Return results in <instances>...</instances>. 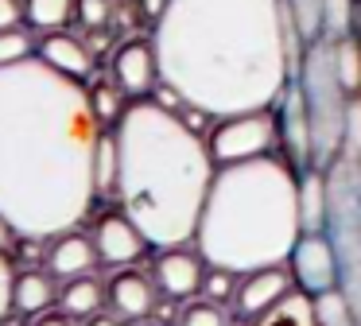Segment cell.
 I'll return each mask as SVG.
<instances>
[{
	"mask_svg": "<svg viewBox=\"0 0 361 326\" xmlns=\"http://www.w3.org/2000/svg\"><path fill=\"white\" fill-rule=\"evenodd\" d=\"M102 132L82 82L35 54L0 66V214L16 237L51 241L90 214Z\"/></svg>",
	"mask_w": 361,
	"mask_h": 326,
	"instance_id": "cell-1",
	"label": "cell"
},
{
	"mask_svg": "<svg viewBox=\"0 0 361 326\" xmlns=\"http://www.w3.org/2000/svg\"><path fill=\"white\" fill-rule=\"evenodd\" d=\"M159 82L183 105L221 116L276 109L299 74L307 39L283 0H167L152 23Z\"/></svg>",
	"mask_w": 361,
	"mask_h": 326,
	"instance_id": "cell-2",
	"label": "cell"
},
{
	"mask_svg": "<svg viewBox=\"0 0 361 326\" xmlns=\"http://www.w3.org/2000/svg\"><path fill=\"white\" fill-rule=\"evenodd\" d=\"M117 140V206L136 222L152 248L190 245L206 191L214 183L210 147L179 113L159 109L152 97L128 101L113 124Z\"/></svg>",
	"mask_w": 361,
	"mask_h": 326,
	"instance_id": "cell-3",
	"label": "cell"
},
{
	"mask_svg": "<svg viewBox=\"0 0 361 326\" xmlns=\"http://www.w3.org/2000/svg\"><path fill=\"white\" fill-rule=\"evenodd\" d=\"M299 237V175L283 155H257L214 171L190 245L210 268L249 276L288 264Z\"/></svg>",
	"mask_w": 361,
	"mask_h": 326,
	"instance_id": "cell-4",
	"label": "cell"
},
{
	"mask_svg": "<svg viewBox=\"0 0 361 326\" xmlns=\"http://www.w3.org/2000/svg\"><path fill=\"white\" fill-rule=\"evenodd\" d=\"M295 78H299V85H303L307 113H311L314 167L326 171L330 163L342 155L345 105H350V93L338 82V70H334V43H330V39H311Z\"/></svg>",
	"mask_w": 361,
	"mask_h": 326,
	"instance_id": "cell-5",
	"label": "cell"
},
{
	"mask_svg": "<svg viewBox=\"0 0 361 326\" xmlns=\"http://www.w3.org/2000/svg\"><path fill=\"white\" fill-rule=\"evenodd\" d=\"M206 147H210V155H214L218 167L241 163V159H257V155H272L276 147H280V121H276V109L221 116V121L214 124Z\"/></svg>",
	"mask_w": 361,
	"mask_h": 326,
	"instance_id": "cell-6",
	"label": "cell"
},
{
	"mask_svg": "<svg viewBox=\"0 0 361 326\" xmlns=\"http://www.w3.org/2000/svg\"><path fill=\"white\" fill-rule=\"evenodd\" d=\"M276 121H280V152L291 171L314 167V136H311V113H307V97L299 78L283 90L280 105H276Z\"/></svg>",
	"mask_w": 361,
	"mask_h": 326,
	"instance_id": "cell-7",
	"label": "cell"
},
{
	"mask_svg": "<svg viewBox=\"0 0 361 326\" xmlns=\"http://www.w3.org/2000/svg\"><path fill=\"white\" fill-rule=\"evenodd\" d=\"M288 268L295 287L307 295H322L338 287V253L326 233H303L288 256Z\"/></svg>",
	"mask_w": 361,
	"mask_h": 326,
	"instance_id": "cell-8",
	"label": "cell"
},
{
	"mask_svg": "<svg viewBox=\"0 0 361 326\" xmlns=\"http://www.w3.org/2000/svg\"><path fill=\"white\" fill-rule=\"evenodd\" d=\"M202 276H206V260L198 248L175 245V248H159L156 264H152V279H156L164 299H190L202 291Z\"/></svg>",
	"mask_w": 361,
	"mask_h": 326,
	"instance_id": "cell-9",
	"label": "cell"
},
{
	"mask_svg": "<svg viewBox=\"0 0 361 326\" xmlns=\"http://www.w3.org/2000/svg\"><path fill=\"white\" fill-rule=\"evenodd\" d=\"M94 245H97V256L102 264L109 268H125V264H136L144 253H148V237L136 229V222L125 214V210H109L102 222L94 225Z\"/></svg>",
	"mask_w": 361,
	"mask_h": 326,
	"instance_id": "cell-10",
	"label": "cell"
},
{
	"mask_svg": "<svg viewBox=\"0 0 361 326\" xmlns=\"http://www.w3.org/2000/svg\"><path fill=\"white\" fill-rule=\"evenodd\" d=\"M113 66V82L128 93V97H152V90L159 85V59H156V47L144 43V39H128L113 51L109 59Z\"/></svg>",
	"mask_w": 361,
	"mask_h": 326,
	"instance_id": "cell-11",
	"label": "cell"
},
{
	"mask_svg": "<svg viewBox=\"0 0 361 326\" xmlns=\"http://www.w3.org/2000/svg\"><path fill=\"white\" fill-rule=\"evenodd\" d=\"M43 260H47V272L55 279H78V276H90L102 264V256H97L94 233H78V225H74V229L55 233L47 241Z\"/></svg>",
	"mask_w": 361,
	"mask_h": 326,
	"instance_id": "cell-12",
	"label": "cell"
},
{
	"mask_svg": "<svg viewBox=\"0 0 361 326\" xmlns=\"http://www.w3.org/2000/svg\"><path fill=\"white\" fill-rule=\"evenodd\" d=\"M105 295H109V310L117 318H125V322H144V318H152L159 307L156 279L136 272V268L113 276V284H105Z\"/></svg>",
	"mask_w": 361,
	"mask_h": 326,
	"instance_id": "cell-13",
	"label": "cell"
},
{
	"mask_svg": "<svg viewBox=\"0 0 361 326\" xmlns=\"http://www.w3.org/2000/svg\"><path fill=\"white\" fill-rule=\"evenodd\" d=\"M291 287H295V279H291L288 264H272V268L249 272V276H241V284H237L233 307H237V315L257 318L260 310H268L272 303H280Z\"/></svg>",
	"mask_w": 361,
	"mask_h": 326,
	"instance_id": "cell-14",
	"label": "cell"
},
{
	"mask_svg": "<svg viewBox=\"0 0 361 326\" xmlns=\"http://www.w3.org/2000/svg\"><path fill=\"white\" fill-rule=\"evenodd\" d=\"M35 59H43L51 70L74 78V82H86L94 74V51L71 31H47L39 39V47H35Z\"/></svg>",
	"mask_w": 361,
	"mask_h": 326,
	"instance_id": "cell-15",
	"label": "cell"
},
{
	"mask_svg": "<svg viewBox=\"0 0 361 326\" xmlns=\"http://www.w3.org/2000/svg\"><path fill=\"white\" fill-rule=\"evenodd\" d=\"M326 217H330L326 171L322 167L299 171V225H303V233H326Z\"/></svg>",
	"mask_w": 361,
	"mask_h": 326,
	"instance_id": "cell-16",
	"label": "cell"
},
{
	"mask_svg": "<svg viewBox=\"0 0 361 326\" xmlns=\"http://www.w3.org/2000/svg\"><path fill=\"white\" fill-rule=\"evenodd\" d=\"M51 299H55V276L51 272H39V268L16 272L12 310H20V315H43V310H51Z\"/></svg>",
	"mask_w": 361,
	"mask_h": 326,
	"instance_id": "cell-17",
	"label": "cell"
},
{
	"mask_svg": "<svg viewBox=\"0 0 361 326\" xmlns=\"http://www.w3.org/2000/svg\"><path fill=\"white\" fill-rule=\"evenodd\" d=\"M252 326H319V318H314V295L291 287L280 303L260 310V315L252 318Z\"/></svg>",
	"mask_w": 361,
	"mask_h": 326,
	"instance_id": "cell-18",
	"label": "cell"
},
{
	"mask_svg": "<svg viewBox=\"0 0 361 326\" xmlns=\"http://www.w3.org/2000/svg\"><path fill=\"white\" fill-rule=\"evenodd\" d=\"M59 303H63V310L66 315H74V318H94L97 310L109 303V295H105V284L90 272V276H78V279H66V287H63V295H59Z\"/></svg>",
	"mask_w": 361,
	"mask_h": 326,
	"instance_id": "cell-19",
	"label": "cell"
},
{
	"mask_svg": "<svg viewBox=\"0 0 361 326\" xmlns=\"http://www.w3.org/2000/svg\"><path fill=\"white\" fill-rule=\"evenodd\" d=\"M78 0H24V23L32 31H63L71 23Z\"/></svg>",
	"mask_w": 361,
	"mask_h": 326,
	"instance_id": "cell-20",
	"label": "cell"
},
{
	"mask_svg": "<svg viewBox=\"0 0 361 326\" xmlns=\"http://www.w3.org/2000/svg\"><path fill=\"white\" fill-rule=\"evenodd\" d=\"M334 43V70H338V82L345 85V93H361V35H342V39H330Z\"/></svg>",
	"mask_w": 361,
	"mask_h": 326,
	"instance_id": "cell-21",
	"label": "cell"
},
{
	"mask_svg": "<svg viewBox=\"0 0 361 326\" xmlns=\"http://www.w3.org/2000/svg\"><path fill=\"white\" fill-rule=\"evenodd\" d=\"M86 93H90V109H94V116L102 121V128H113V124L121 121V113L128 109V105H125V97H128V93L121 90V85L113 82V78H109V82L90 85Z\"/></svg>",
	"mask_w": 361,
	"mask_h": 326,
	"instance_id": "cell-22",
	"label": "cell"
},
{
	"mask_svg": "<svg viewBox=\"0 0 361 326\" xmlns=\"http://www.w3.org/2000/svg\"><path fill=\"white\" fill-rule=\"evenodd\" d=\"M361 0H322V39H342L357 31Z\"/></svg>",
	"mask_w": 361,
	"mask_h": 326,
	"instance_id": "cell-23",
	"label": "cell"
},
{
	"mask_svg": "<svg viewBox=\"0 0 361 326\" xmlns=\"http://www.w3.org/2000/svg\"><path fill=\"white\" fill-rule=\"evenodd\" d=\"M94 186H97V198H113L117 194V140H113V128H105L102 144H97Z\"/></svg>",
	"mask_w": 361,
	"mask_h": 326,
	"instance_id": "cell-24",
	"label": "cell"
},
{
	"mask_svg": "<svg viewBox=\"0 0 361 326\" xmlns=\"http://www.w3.org/2000/svg\"><path fill=\"white\" fill-rule=\"evenodd\" d=\"M314 318H319V326H361L342 287H330V291L314 295Z\"/></svg>",
	"mask_w": 361,
	"mask_h": 326,
	"instance_id": "cell-25",
	"label": "cell"
},
{
	"mask_svg": "<svg viewBox=\"0 0 361 326\" xmlns=\"http://www.w3.org/2000/svg\"><path fill=\"white\" fill-rule=\"evenodd\" d=\"M291 23L299 28V35L311 43V39H322V0H283Z\"/></svg>",
	"mask_w": 361,
	"mask_h": 326,
	"instance_id": "cell-26",
	"label": "cell"
},
{
	"mask_svg": "<svg viewBox=\"0 0 361 326\" xmlns=\"http://www.w3.org/2000/svg\"><path fill=\"white\" fill-rule=\"evenodd\" d=\"M35 35L32 28H8L0 31V66H12V62H24L35 54Z\"/></svg>",
	"mask_w": 361,
	"mask_h": 326,
	"instance_id": "cell-27",
	"label": "cell"
},
{
	"mask_svg": "<svg viewBox=\"0 0 361 326\" xmlns=\"http://www.w3.org/2000/svg\"><path fill=\"white\" fill-rule=\"evenodd\" d=\"M179 326H229V310L226 303H214V299H195L183 307Z\"/></svg>",
	"mask_w": 361,
	"mask_h": 326,
	"instance_id": "cell-28",
	"label": "cell"
},
{
	"mask_svg": "<svg viewBox=\"0 0 361 326\" xmlns=\"http://www.w3.org/2000/svg\"><path fill=\"white\" fill-rule=\"evenodd\" d=\"M237 272H229V268H210L206 264V276H202V299H214V303H233V295H237Z\"/></svg>",
	"mask_w": 361,
	"mask_h": 326,
	"instance_id": "cell-29",
	"label": "cell"
},
{
	"mask_svg": "<svg viewBox=\"0 0 361 326\" xmlns=\"http://www.w3.org/2000/svg\"><path fill=\"white\" fill-rule=\"evenodd\" d=\"M342 155H361V93H353L345 105V136H342Z\"/></svg>",
	"mask_w": 361,
	"mask_h": 326,
	"instance_id": "cell-30",
	"label": "cell"
},
{
	"mask_svg": "<svg viewBox=\"0 0 361 326\" xmlns=\"http://www.w3.org/2000/svg\"><path fill=\"white\" fill-rule=\"evenodd\" d=\"M74 16L82 20V28H90V31H102L105 23L113 20V0H78V8H74Z\"/></svg>",
	"mask_w": 361,
	"mask_h": 326,
	"instance_id": "cell-31",
	"label": "cell"
},
{
	"mask_svg": "<svg viewBox=\"0 0 361 326\" xmlns=\"http://www.w3.org/2000/svg\"><path fill=\"white\" fill-rule=\"evenodd\" d=\"M12 284H16V260L8 248H0V322L12 310Z\"/></svg>",
	"mask_w": 361,
	"mask_h": 326,
	"instance_id": "cell-32",
	"label": "cell"
},
{
	"mask_svg": "<svg viewBox=\"0 0 361 326\" xmlns=\"http://www.w3.org/2000/svg\"><path fill=\"white\" fill-rule=\"evenodd\" d=\"M20 20H24V0H0V31L20 28Z\"/></svg>",
	"mask_w": 361,
	"mask_h": 326,
	"instance_id": "cell-33",
	"label": "cell"
},
{
	"mask_svg": "<svg viewBox=\"0 0 361 326\" xmlns=\"http://www.w3.org/2000/svg\"><path fill=\"white\" fill-rule=\"evenodd\" d=\"M179 121L187 124L190 132H198V136H202V128L214 121V116H210V113H202V109H195V105H183V109H179Z\"/></svg>",
	"mask_w": 361,
	"mask_h": 326,
	"instance_id": "cell-34",
	"label": "cell"
},
{
	"mask_svg": "<svg viewBox=\"0 0 361 326\" xmlns=\"http://www.w3.org/2000/svg\"><path fill=\"white\" fill-rule=\"evenodd\" d=\"M35 326H82V318L66 315V310H43Z\"/></svg>",
	"mask_w": 361,
	"mask_h": 326,
	"instance_id": "cell-35",
	"label": "cell"
},
{
	"mask_svg": "<svg viewBox=\"0 0 361 326\" xmlns=\"http://www.w3.org/2000/svg\"><path fill=\"white\" fill-rule=\"evenodd\" d=\"M136 4H140V16H144V20H152V23H156L159 16H164L167 0H136Z\"/></svg>",
	"mask_w": 361,
	"mask_h": 326,
	"instance_id": "cell-36",
	"label": "cell"
},
{
	"mask_svg": "<svg viewBox=\"0 0 361 326\" xmlns=\"http://www.w3.org/2000/svg\"><path fill=\"white\" fill-rule=\"evenodd\" d=\"M16 233H12V225L8 222H4V214H0V248H8V253H12V245H16Z\"/></svg>",
	"mask_w": 361,
	"mask_h": 326,
	"instance_id": "cell-37",
	"label": "cell"
},
{
	"mask_svg": "<svg viewBox=\"0 0 361 326\" xmlns=\"http://www.w3.org/2000/svg\"><path fill=\"white\" fill-rule=\"evenodd\" d=\"M350 167H353V186H357V198H361V155H350Z\"/></svg>",
	"mask_w": 361,
	"mask_h": 326,
	"instance_id": "cell-38",
	"label": "cell"
},
{
	"mask_svg": "<svg viewBox=\"0 0 361 326\" xmlns=\"http://www.w3.org/2000/svg\"><path fill=\"white\" fill-rule=\"evenodd\" d=\"M90 326H117V322H113V310H109V315H102V310H97V315L90 318Z\"/></svg>",
	"mask_w": 361,
	"mask_h": 326,
	"instance_id": "cell-39",
	"label": "cell"
},
{
	"mask_svg": "<svg viewBox=\"0 0 361 326\" xmlns=\"http://www.w3.org/2000/svg\"><path fill=\"white\" fill-rule=\"evenodd\" d=\"M140 326H164V322H152V318H144V322Z\"/></svg>",
	"mask_w": 361,
	"mask_h": 326,
	"instance_id": "cell-40",
	"label": "cell"
}]
</instances>
